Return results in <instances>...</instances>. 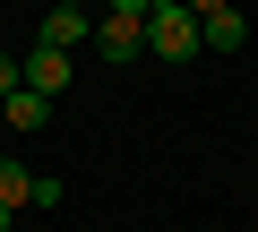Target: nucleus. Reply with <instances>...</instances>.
<instances>
[{
	"instance_id": "obj_1",
	"label": "nucleus",
	"mask_w": 258,
	"mask_h": 232,
	"mask_svg": "<svg viewBox=\"0 0 258 232\" xmlns=\"http://www.w3.org/2000/svg\"><path fill=\"white\" fill-rule=\"evenodd\" d=\"M198 18H189V0H155V18H147V60H198Z\"/></svg>"
},
{
	"instance_id": "obj_2",
	"label": "nucleus",
	"mask_w": 258,
	"mask_h": 232,
	"mask_svg": "<svg viewBox=\"0 0 258 232\" xmlns=\"http://www.w3.org/2000/svg\"><path fill=\"white\" fill-rule=\"evenodd\" d=\"M18 69H26V86H35L43 103H60V95H69V78H78V52H52V43H35Z\"/></svg>"
},
{
	"instance_id": "obj_3",
	"label": "nucleus",
	"mask_w": 258,
	"mask_h": 232,
	"mask_svg": "<svg viewBox=\"0 0 258 232\" xmlns=\"http://www.w3.org/2000/svg\"><path fill=\"white\" fill-rule=\"evenodd\" d=\"M95 60H112V69H129V60H147V26H120V18H95V43H86Z\"/></svg>"
},
{
	"instance_id": "obj_4",
	"label": "nucleus",
	"mask_w": 258,
	"mask_h": 232,
	"mask_svg": "<svg viewBox=\"0 0 258 232\" xmlns=\"http://www.w3.org/2000/svg\"><path fill=\"white\" fill-rule=\"evenodd\" d=\"M35 43H52V52H86V43H95V9H60V0H52Z\"/></svg>"
},
{
	"instance_id": "obj_5",
	"label": "nucleus",
	"mask_w": 258,
	"mask_h": 232,
	"mask_svg": "<svg viewBox=\"0 0 258 232\" xmlns=\"http://www.w3.org/2000/svg\"><path fill=\"white\" fill-rule=\"evenodd\" d=\"M43 121H52V103H43V95H35V86H18V95H9V103H0V129H18V138H35V129H43Z\"/></svg>"
},
{
	"instance_id": "obj_6",
	"label": "nucleus",
	"mask_w": 258,
	"mask_h": 232,
	"mask_svg": "<svg viewBox=\"0 0 258 232\" xmlns=\"http://www.w3.org/2000/svg\"><path fill=\"white\" fill-rule=\"evenodd\" d=\"M198 43H207V52H241V43H249V18H241V9H215V18H198Z\"/></svg>"
},
{
	"instance_id": "obj_7",
	"label": "nucleus",
	"mask_w": 258,
	"mask_h": 232,
	"mask_svg": "<svg viewBox=\"0 0 258 232\" xmlns=\"http://www.w3.org/2000/svg\"><path fill=\"white\" fill-rule=\"evenodd\" d=\"M26 198H35V172H26L18 155H0V206H9V215H18Z\"/></svg>"
},
{
	"instance_id": "obj_8",
	"label": "nucleus",
	"mask_w": 258,
	"mask_h": 232,
	"mask_svg": "<svg viewBox=\"0 0 258 232\" xmlns=\"http://www.w3.org/2000/svg\"><path fill=\"white\" fill-rule=\"evenodd\" d=\"M103 18H120V26H147V18H155V0H103Z\"/></svg>"
},
{
	"instance_id": "obj_9",
	"label": "nucleus",
	"mask_w": 258,
	"mask_h": 232,
	"mask_svg": "<svg viewBox=\"0 0 258 232\" xmlns=\"http://www.w3.org/2000/svg\"><path fill=\"white\" fill-rule=\"evenodd\" d=\"M18 86H26V69H18V60H9V52H0V103H9V95H18Z\"/></svg>"
},
{
	"instance_id": "obj_10",
	"label": "nucleus",
	"mask_w": 258,
	"mask_h": 232,
	"mask_svg": "<svg viewBox=\"0 0 258 232\" xmlns=\"http://www.w3.org/2000/svg\"><path fill=\"white\" fill-rule=\"evenodd\" d=\"M215 9H232V0H189V18H215Z\"/></svg>"
},
{
	"instance_id": "obj_11",
	"label": "nucleus",
	"mask_w": 258,
	"mask_h": 232,
	"mask_svg": "<svg viewBox=\"0 0 258 232\" xmlns=\"http://www.w3.org/2000/svg\"><path fill=\"white\" fill-rule=\"evenodd\" d=\"M60 9H95V0H60Z\"/></svg>"
},
{
	"instance_id": "obj_12",
	"label": "nucleus",
	"mask_w": 258,
	"mask_h": 232,
	"mask_svg": "<svg viewBox=\"0 0 258 232\" xmlns=\"http://www.w3.org/2000/svg\"><path fill=\"white\" fill-rule=\"evenodd\" d=\"M9 223H18V215H9V206H0V232H9Z\"/></svg>"
}]
</instances>
